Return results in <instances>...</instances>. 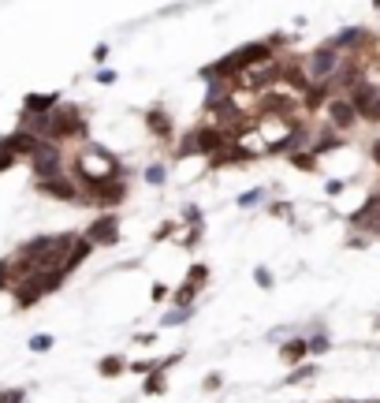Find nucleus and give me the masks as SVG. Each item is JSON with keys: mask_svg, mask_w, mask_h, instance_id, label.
<instances>
[{"mask_svg": "<svg viewBox=\"0 0 380 403\" xmlns=\"http://www.w3.org/2000/svg\"><path fill=\"white\" fill-rule=\"evenodd\" d=\"M373 161L380 164V142H376V146H373Z\"/></svg>", "mask_w": 380, "mask_h": 403, "instance_id": "16", "label": "nucleus"}, {"mask_svg": "<svg viewBox=\"0 0 380 403\" xmlns=\"http://www.w3.org/2000/svg\"><path fill=\"white\" fill-rule=\"evenodd\" d=\"M0 403H26V392L23 388H4V392H0Z\"/></svg>", "mask_w": 380, "mask_h": 403, "instance_id": "11", "label": "nucleus"}, {"mask_svg": "<svg viewBox=\"0 0 380 403\" xmlns=\"http://www.w3.org/2000/svg\"><path fill=\"white\" fill-rule=\"evenodd\" d=\"M329 116H332L336 127H350V124H355V116H358V109L350 105V101H332V105H329Z\"/></svg>", "mask_w": 380, "mask_h": 403, "instance_id": "5", "label": "nucleus"}, {"mask_svg": "<svg viewBox=\"0 0 380 403\" xmlns=\"http://www.w3.org/2000/svg\"><path fill=\"white\" fill-rule=\"evenodd\" d=\"M324 347H329V340H324V336H313V340H309V351H324Z\"/></svg>", "mask_w": 380, "mask_h": 403, "instance_id": "14", "label": "nucleus"}, {"mask_svg": "<svg viewBox=\"0 0 380 403\" xmlns=\"http://www.w3.org/2000/svg\"><path fill=\"white\" fill-rule=\"evenodd\" d=\"M309 377H313V366H302V370H298V373H291V377H287V381H309Z\"/></svg>", "mask_w": 380, "mask_h": 403, "instance_id": "13", "label": "nucleus"}, {"mask_svg": "<svg viewBox=\"0 0 380 403\" xmlns=\"http://www.w3.org/2000/svg\"><path fill=\"white\" fill-rule=\"evenodd\" d=\"M101 377H116V373H123L127 370V362L120 359V355H109V359H101Z\"/></svg>", "mask_w": 380, "mask_h": 403, "instance_id": "8", "label": "nucleus"}, {"mask_svg": "<svg viewBox=\"0 0 380 403\" xmlns=\"http://www.w3.org/2000/svg\"><path fill=\"white\" fill-rule=\"evenodd\" d=\"M86 239L94 243V246H112L116 239H120V224H116V217H112V213L97 217L94 224L86 228Z\"/></svg>", "mask_w": 380, "mask_h": 403, "instance_id": "2", "label": "nucleus"}, {"mask_svg": "<svg viewBox=\"0 0 380 403\" xmlns=\"http://www.w3.org/2000/svg\"><path fill=\"white\" fill-rule=\"evenodd\" d=\"M37 191L49 194V198H60V202H82V194H78V187L71 184V179H45V184H37Z\"/></svg>", "mask_w": 380, "mask_h": 403, "instance_id": "3", "label": "nucleus"}, {"mask_svg": "<svg viewBox=\"0 0 380 403\" xmlns=\"http://www.w3.org/2000/svg\"><path fill=\"white\" fill-rule=\"evenodd\" d=\"M56 94H30L26 97V116H49L52 109H56Z\"/></svg>", "mask_w": 380, "mask_h": 403, "instance_id": "4", "label": "nucleus"}, {"mask_svg": "<svg viewBox=\"0 0 380 403\" xmlns=\"http://www.w3.org/2000/svg\"><path fill=\"white\" fill-rule=\"evenodd\" d=\"M49 347H52V336H45V332L30 340V351H49Z\"/></svg>", "mask_w": 380, "mask_h": 403, "instance_id": "12", "label": "nucleus"}, {"mask_svg": "<svg viewBox=\"0 0 380 403\" xmlns=\"http://www.w3.org/2000/svg\"><path fill=\"white\" fill-rule=\"evenodd\" d=\"M146 392H149V396H157V392H164V373H161V370H153V377H149V381H146Z\"/></svg>", "mask_w": 380, "mask_h": 403, "instance_id": "10", "label": "nucleus"}, {"mask_svg": "<svg viewBox=\"0 0 380 403\" xmlns=\"http://www.w3.org/2000/svg\"><path fill=\"white\" fill-rule=\"evenodd\" d=\"M332 71V53H317V60H313V75H329Z\"/></svg>", "mask_w": 380, "mask_h": 403, "instance_id": "9", "label": "nucleus"}, {"mask_svg": "<svg viewBox=\"0 0 380 403\" xmlns=\"http://www.w3.org/2000/svg\"><path fill=\"white\" fill-rule=\"evenodd\" d=\"M257 284H261V288H269V284H272V277H269L265 269H257Z\"/></svg>", "mask_w": 380, "mask_h": 403, "instance_id": "15", "label": "nucleus"}, {"mask_svg": "<svg viewBox=\"0 0 380 403\" xmlns=\"http://www.w3.org/2000/svg\"><path fill=\"white\" fill-rule=\"evenodd\" d=\"M34 164V176H37V184H45V179H60L63 176V161H60V153L52 150V146H42L30 157Z\"/></svg>", "mask_w": 380, "mask_h": 403, "instance_id": "1", "label": "nucleus"}, {"mask_svg": "<svg viewBox=\"0 0 380 403\" xmlns=\"http://www.w3.org/2000/svg\"><path fill=\"white\" fill-rule=\"evenodd\" d=\"M306 351H309V344H306V340H291V344H283L280 355H283V362H298V359L306 355Z\"/></svg>", "mask_w": 380, "mask_h": 403, "instance_id": "7", "label": "nucleus"}, {"mask_svg": "<svg viewBox=\"0 0 380 403\" xmlns=\"http://www.w3.org/2000/svg\"><path fill=\"white\" fill-rule=\"evenodd\" d=\"M220 142H224V135H216V131H198V146L202 153H213V150H220Z\"/></svg>", "mask_w": 380, "mask_h": 403, "instance_id": "6", "label": "nucleus"}]
</instances>
